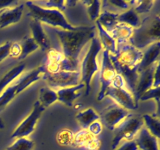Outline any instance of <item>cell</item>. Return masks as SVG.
Masks as SVG:
<instances>
[{"mask_svg": "<svg viewBox=\"0 0 160 150\" xmlns=\"http://www.w3.org/2000/svg\"><path fill=\"white\" fill-rule=\"evenodd\" d=\"M62 47L63 61L61 70L77 71L80 70L81 54L86 45L95 37V25H81L74 31L53 29Z\"/></svg>", "mask_w": 160, "mask_h": 150, "instance_id": "6da1fadb", "label": "cell"}, {"mask_svg": "<svg viewBox=\"0 0 160 150\" xmlns=\"http://www.w3.org/2000/svg\"><path fill=\"white\" fill-rule=\"evenodd\" d=\"M28 8V15L31 19L38 20L41 23L49 25L54 28L64 30V31H74L78 26H73L67 20L63 12L58 9H45L38 6L33 1L24 2Z\"/></svg>", "mask_w": 160, "mask_h": 150, "instance_id": "7a4b0ae2", "label": "cell"}, {"mask_svg": "<svg viewBox=\"0 0 160 150\" xmlns=\"http://www.w3.org/2000/svg\"><path fill=\"white\" fill-rule=\"evenodd\" d=\"M160 17L156 13L142 20L141 25L134 29L130 43L140 50L145 49L148 45L159 42Z\"/></svg>", "mask_w": 160, "mask_h": 150, "instance_id": "3957f363", "label": "cell"}, {"mask_svg": "<svg viewBox=\"0 0 160 150\" xmlns=\"http://www.w3.org/2000/svg\"><path fill=\"white\" fill-rule=\"evenodd\" d=\"M102 50L98 38L95 36L90 42L88 48L80 64L81 83L85 86V95H89L92 89V81L94 75L99 70L98 58Z\"/></svg>", "mask_w": 160, "mask_h": 150, "instance_id": "277c9868", "label": "cell"}, {"mask_svg": "<svg viewBox=\"0 0 160 150\" xmlns=\"http://www.w3.org/2000/svg\"><path fill=\"white\" fill-rule=\"evenodd\" d=\"M45 72L46 70L44 65L39 66L20 77L17 81H13L0 94V110L4 109L19 94L42 79Z\"/></svg>", "mask_w": 160, "mask_h": 150, "instance_id": "5b68a950", "label": "cell"}, {"mask_svg": "<svg viewBox=\"0 0 160 150\" xmlns=\"http://www.w3.org/2000/svg\"><path fill=\"white\" fill-rule=\"evenodd\" d=\"M115 67L134 70L138 69L142 58V50L135 48L130 42L117 45V53L109 55Z\"/></svg>", "mask_w": 160, "mask_h": 150, "instance_id": "8992f818", "label": "cell"}, {"mask_svg": "<svg viewBox=\"0 0 160 150\" xmlns=\"http://www.w3.org/2000/svg\"><path fill=\"white\" fill-rule=\"evenodd\" d=\"M144 126L142 117L130 114L122 123L114 130L115 134L112 141L111 148L112 150L117 148L122 142L133 141L135 139L139 131Z\"/></svg>", "mask_w": 160, "mask_h": 150, "instance_id": "52a82bcc", "label": "cell"}, {"mask_svg": "<svg viewBox=\"0 0 160 150\" xmlns=\"http://www.w3.org/2000/svg\"><path fill=\"white\" fill-rule=\"evenodd\" d=\"M42 79L47 83L48 87L53 90L71 87L81 83V73L77 71H67L60 70L56 73L45 72Z\"/></svg>", "mask_w": 160, "mask_h": 150, "instance_id": "ba28073f", "label": "cell"}, {"mask_svg": "<svg viewBox=\"0 0 160 150\" xmlns=\"http://www.w3.org/2000/svg\"><path fill=\"white\" fill-rule=\"evenodd\" d=\"M45 109V108L38 102V101H36L33 105L31 112L20 122V124L12 131L11 138L16 139L18 138L29 137L35 130L38 122Z\"/></svg>", "mask_w": 160, "mask_h": 150, "instance_id": "9c48e42d", "label": "cell"}, {"mask_svg": "<svg viewBox=\"0 0 160 150\" xmlns=\"http://www.w3.org/2000/svg\"><path fill=\"white\" fill-rule=\"evenodd\" d=\"M98 73H99L100 91L98 94L97 99L98 101H102L105 98L106 90L111 85L114 78L117 74L113 63L109 57V52L104 50L102 55L101 65Z\"/></svg>", "mask_w": 160, "mask_h": 150, "instance_id": "30bf717a", "label": "cell"}, {"mask_svg": "<svg viewBox=\"0 0 160 150\" xmlns=\"http://www.w3.org/2000/svg\"><path fill=\"white\" fill-rule=\"evenodd\" d=\"M109 97L114 102L127 110H135L138 107V101L126 85H110L105 93V97Z\"/></svg>", "mask_w": 160, "mask_h": 150, "instance_id": "8fae6325", "label": "cell"}, {"mask_svg": "<svg viewBox=\"0 0 160 150\" xmlns=\"http://www.w3.org/2000/svg\"><path fill=\"white\" fill-rule=\"evenodd\" d=\"M130 114L129 111L114 103L105 108L102 112L100 119L102 123L108 129L114 131Z\"/></svg>", "mask_w": 160, "mask_h": 150, "instance_id": "7c38bea8", "label": "cell"}, {"mask_svg": "<svg viewBox=\"0 0 160 150\" xmlns=\"http://www.w3.org/2000/svg\"><path fill=\"white\" fill-rule=\"evenodd\" d=\"M24 2L19 3L14 6L4 8L0 10V29L6 28L18 23L24 11Z\"/></svg>", "mask_w": 160, "mask_h": 150, "instance_id": "4fadbf2b", "label": "cell"}, {"mask_svg": "<svg viewBox=\"0 0 160 150\" xmlns=\"http://www.w3.org/2000/svg\"><path fill=\"white\" fill-rule=\"evenodd\" d=\"M159 62L157 61L156 63L152 65L151 67H148L145 70L139 72L137 84L135 88V92H134V97L136 100L138 102L140 97L145 93L148 89L152 88L153 86V75H154L155 68L156 64Z\"/></svg>", "mask_w": 160, "mask_h": 150, "instance_id": "5bb4252c", "label": "cell"}, {"mask_svg": "<svg viewBox=\"0 0 160 150\" xmlns=\"http://www.w3.org/2000/svg\"><path fill=\"white\" fill-rule=\"evenodd\" d=\"M85 86L83 83H79L78 84L71 87L63 88L58 89L56 91L58 97V101L63 103L66 106L71 107L73 106V102L81 97L82 92Z\"/></svg>", "mask_w": 160, "mask_h": 150, "instance_id": "9a60e30c", "label": "cell"}, {"mask_svg": "<svg viewBox=\"0 0 160 150\" xmlns=\"http://www.w3.org/2000/svg\"><path fill=\"white\" fill-rule=\"evenodd\" d=\"M160 42H157L148 45L147 48L142 50V58L139 63L138 70L139 72L151 67L157 61L159 60Z\"/></svg>", "mask_w": 160, "mask_h": 150, "instance_id": "2e32d148", "label": "cell"}, {"mask_svg": "<svg viewBox=\"0 0 160 150\" xmlns=\"http://www.w3.org/2000/svg\"><path fill=\"white\" fill-rule=\"evenodd\" d=\"M30 29L31 32V37L34 42L38 44L39 48L45 51L50 48V42L48 35L44 30L42 23L38 20L31 19L30 21Z\"/></svg>", "mask_w": 160, "mask_h": 150, "instance_id": "e0dca14e", "label": "cell"}, {"mask_svg": "<svg viewBox=\"0 0 160 150\" xmlns=\"http://www.w3.org/2000/svg\"><path fill=\"white\" fill-rule=\"evenodd\" d=\"M139 150H159V139L142 127L134 139Z\"/></svg>", "mask_w": 160, "mask_h": 150, "instance_id": "ac0fdd59", "label": "cell"}, {"mask_svg": "<svg viewBox=\"0 0 160 150\" xmlns=\"http://www.w3.org/2000/svg\"><path fill=\"white\" fill-rule=\"evenodd\" d=\"M95 27H96V31L98 33V37H99L98 40L104 51H106L112 56L115 55L117 51V43L115 39L101 26V24L97 20L95 21Z\"/></svg>", "mask_w": 160, "mask_h": 150, "instance_id": "d6986e66", "label": "cell"}, {"mask_svg": "<svg viewBox=\"0 0 160 150\" xmlns=\"http://www.w3.org/2000/svg\"><path fill=\"white\" fill-rule=\"evenodd\" d=\"M63 61V56L62 52L54 48H49L47 53L46 61L43 64L46 72L56 73L61 70V66Z\"/></svg>", "mask_w": 160, "mask_h": 150, "instance_id": "ffe728a7", "label": "cell"}, {"mask_svg": "<svg viewBox=\"0 0 160 150\" xmlns=\"http://www.w3.org/2000/svg\"><path fill=\"white\" fill-rule=\"evenodd\" d=\"M25 68L26 64L22 62L11 68L0 78V94L21 75Z\"/></svg>", "mask_w": 160, "mask_h": 150, "instance_id": "44dd1931", "label": "cell"}, {"mask_svg": "<svg viewBox=\"0 0 160 150\" xmlns=\"http://www.w3.org/2000/svg\"><path fill=\"white\" fill-rule=\"evenodd\" d=\"M133 31L134 29L128 25L118 23L113 28L110 34L116 40L117 45H119V44L129 42L130 39L132 37Z\"/></svg>", "mask_w": 160, "mask_h": 150, "instance_id": "7402d4cb", "label": "cell"}, {"mask_svg": "<svg viewBox=\"0 0 160 150\" xmlns=\"http://www.w3.org/2000/svg\"><path fill=\"white\" fill-rule=\"evenodd\" d=\"M100 119V115L92 107H88L77 113L76 120L83 129H87L89 125Z\"/></svg>", "mask_w": 160, "mask_h": 150, "instance_id": "603a6c76", "label": "cell"}, {"mask_svg": "<svg viewBox=\"0 0 160 150\" xmlns=\"http://www.w3.org/2000/svg\"><path fill=\"white\" fill-rule=\"evenodd\" d=\"M118 13L109 10H102L97 21L110 34L116 25L118 23Z\"/></svg>", "mask_w": 160, "mask_h": 150, "instance_id": "cb8c5ba5", "label": "cell"}, {"mask_svg": "<svg viewBox=\"0 0 160 150\" xmlns=\"http://www.w3.org/2000/svg\"><path fill=\"white\" fill-rule=\"evenodd\" d=\"M118 23H124L132 28L133 29H136L141 25L142 20L138 14L134 10V9L130 8L128 10L119 14Z\"/></svg>", "mask_w": 160, "mask_h": 150, "instance_id": "d4e9b609", "label": "cell"}, {"mask_svg": "<svg viewBox=\"0 0 160 150\" xmlns=\"http://www.w3.org/2000/svg\"><path fill=\"white\" fill-rule=\"evenodd\" d=\"M38 102L43 106L47 108L58 101L57 93L56 90L49 87H43L40 88L38 93Z\"/></svg>", "mask_w": 160, "mask_h": 150, "instance_id": "484cf974", "label": "cell"}, {"mask_svg": "<svg viewBox=\"0 0 160 150\" xmlns=\"http://www.w3.org/2000/svg\"><path fill=\"white\" fill-rule=\"evenodd\" d=\"M142 118L144 127L149 131L150 134L159 139L160 137V121L159 117H156L150 114H145L142 116Z\"/></svg>", "mask_w": 160, "mask_h": 150, "instance_id": "4316f807", "label": "cell"}, {"mask_svg": "<svg viewBox=\"0 0 160 150\" xmlns=\"http://www.w3.org/2000/svg\"><path fill=\"white\" fill-rule=\"evenodd\" d=\"M20 43V46H21V53L18 58V59H20V60L26 59L29 55H31L34 52L37 51L39 48V46L34 42L31 36H26Z\"/></svg>", "mask_w": 160, "mask_h": 150, "instance_id": "83f0119b", "label": "cell"}, {"mask_svg": "<svg viewBox=\"0 0 160 150\" xmlns=\"http://www.w3.org/2000/svg\"><path fill=\"white\" fill-rule=\"evenodd\" d=\"M95 138V136L90 134L87 129H82L74 134L72 145L77 148H85Z\"/></svg>", "mask_w": 160, "mask_h": 150, "instance_id": "f1b7e54d", "label": "cell"}, {"mask_svg": "<svg viewBox=\"0 0 160 150\" xmlns=\"http://www.w3.org/2000/svg\"><path fill=\"white\" fill-rule=\"evenodd\" d=\"M81 2L87 9L88 15L92 21H96L102 12V1L98 0H86Z\"/></svg>", "mask_w": 160, "mask_h": 150, "instance_id": "f546056e", "label": "cell"}, {"mask_svg": "<svg viewBox=\"0 0 160 150\" xmlns=\"http://www.w3.org/2000/svg\"><path fill=\"white\" fill-rule=\"evenodd\" d=\"M34 142L28 138H18L5 150H33Z\"/></svg>", "mask_w": 160, "mask_h": 150, "instance_id": "4dcf8cb0", "label": "cell"}, {"mask_svg": "<svg viewBox=\"0 0 160 150\" xmlns=\"http://www.w3.org/2000/svg\"><path fill=\"white\" fill-rule=\"evenodd\" d=\"M129 2L131 8L134 9V10L138 15L150 12L155 4V1H152V0H140V1L134 0V1Z\"/></svg>", "mask_w": 160, "mask_h": 150, "instance_id": "1f68e13d", "label": "cell"}, {"mask_svg": "<svg viewBox=\"0 0 160 150\" xmlns=\"http://www.w3.org/2000/svg\"><path fill=\"white\" fill-rule=\"evenodd\" d=\"M36 5L45 9H58V10L64 11L67 6V1L62 0H45V1H33Z\"/></svg>", "mask_w": 160, "mask_h": 150, "instance_id": "d6a6232c", "label": "cell"}, {"mask_svg": "<svg viewBox=\"0 0 160 150\" xmlns=\"http://www.w3.org/2000/svg\"><path fill=\"white\" fill-rule=\"evenodd\" d=\"M74 134L69 129L60 130L56 134V141L58 144L62 146L72 145Z\"/></svg>", "mask_w": 160, "mask_h": 150, "instance_id": "836d02e7", "label": "cell"}, {"mask_svg": "<svg viewBox=\"0 0 160 150\" xmlns=\"http://www.w3.org/2000/svg\"><path fill=\"white\" fill-rule=\"evenodd\" d=\"M159 91L160 87L159 88H152L148 89L147 92H145L142 96L140 97L139 100L142 101H146V100L149 99H155L157 103V113L159 114V102H160V98H159Z\"/></svg>", "mask_w": 160, "mask_h": 150, "instance_id": "e575fe53", "label": "cell"}, {"mask_svg": "<svg viewBox=\"0 0 160 150\" xmlns=\"http://www.w3.org/2000/svg\"><path fill=\"white\" fill-rule=\"evenodd\" d=\"M103 129V124L102 123V122L98 120H95L93 123H91L88 126V128H87L88 131H89L90 134H92V135L97 137L98 135H99L102 133Z\"/></svg>", "mask_w": 160, "mask_h": 150, "instance_id": "d590c367", "label": "cell"}, {"mask_svg": "<svg viewBox=\"0 0 160 150\" xmlns=\"http://www.w3.org/2000/svg\"><path fill=\"white\" fill-rule=\"evenodd\" d=\"M12 42L7 41L0 45V62L6 59L10 55V48L12 45Z\"/></svg>", "mask_w": 160, "mask_h": 150, "instance_id": "8d00e7d4", "label": "cell"}, {"mask_svg": "<svg viewBox=\"0 0 160 150\" xmlns=\"http://www.w3.org/2000/svg\"><path fill=\"white\" fill-rule=\"evenodd\" d=\"M114 150H139L135 140L123 142L120 144Z\"/></svg>", "mask_w": 160, "mask_h": 150, "instance_id": "74e56055", "label": "cell"}, {"mask_svg": "<svg viewBox=\"0 0 160 150\" xmlns=\"http://www.w3.org/2000/svg\"><path fill=\"white\" fill-rule=\"evenodd\" d=\"M21 53V46L20 42H12L10 48V55L12 58H17L18 59Z\"/></svg>", "mask_w": 160, "mask_h": 150, "instance_id": "f35d334b", "label": "cell"}, {"mask_svg": "<svg viewBox=\"0 0 160 150\" xmlns=\"http://www.w3.org/2000/svg\"><path fill=\"white\" fill-rule=\"evenodd\" d=\"M159 62L156 64V67L155 68L154 75H153V86L152 88H159L160 87V79H159Z\"/></svg>", "mask_w": 160, "mask_h": 150, "instance_id": "ab89813d", "label": "cell"}, {"mask_svg": "<svg viewBox=\"0 0 160 150\" xmlns=\"http://www.w3.org/2000/svg\"><path fill=\"white\" fill-rule=\"evenodd\" d=\"M20 3V2L16 0H0V10L4 8L9 7V6H17Z\"/></svg>", "mask_w": 160, "mask_h": 150, "instance_id": "60d3db41", "label": "cell"}, {"mask_svg": "<svg viewBox=\"0 0 160 150\" xmlns=\"http://www.w3.org/2000/svg\"><path fill=\"white\" fill-rule=\"evenodd\" d=\"M5 128V123L2 118H0V130H3Z\"/></svg>", "mask_w": 160, "mask_h": 150, "instance_id": "b9f144b4", "label": "cell"}]
</instances>
